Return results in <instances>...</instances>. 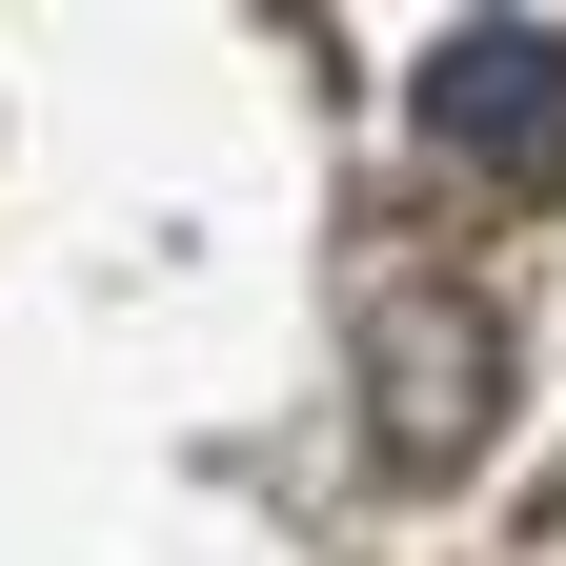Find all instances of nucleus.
I'll list each match as a JSON object with an SVG mask.
<instances>
[{"instance_id":"f03ea898","label":"nucleus","mask_w":566,"mask_h":566,"mask_svg":"<svg viewBox=\"0 0 566 566\" xmlns=\"http://www.w3.org/2000/svg\"><path fill=\"white\" fill-rule=\"evenodd\" d=\"M465 385H506V344H485L465 304H405V324H385V446L446 465V446H465Z\"/></svg>"},{"instance_id":"f257e3e1","label":"nucleus","mask_w":566,"mask_h":566,"mask_svg":"<svg viewBox=\"0 0 566 566\" xmlns=\"http://www.w3.org/2000/svg\"><path fill=\"white\" fill-rule=\"evenodd\" d=\"M424 142H446L465 182L546 202L566 182V21H446L424 41Z\"/></svg>"}]
</instances>
